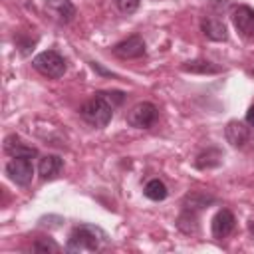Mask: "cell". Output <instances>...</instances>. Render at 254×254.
<instances>
[{"mask_svg": "<svg viewBox=\"0 0 254 254\" xmlns=\"http://www.w3.org/2000/svg\"><path fill=\"white\" fill-rule=\"evenodd\" d=\"M125 93L111 89V91H97L89 101H85L79 109V115L83 117V121H87L93 127H105L111 117L113 111L123 103Z\"/></svg>", "mask_w": 254, "mask_h": 254, "instance_id": "cell-1", "label": "cell"}, {"mask_svg": "<svg viewBox=\"0 0 254 254\" xmlns=\"http://www.w3.org/2000/svg\"><path fill=\"white\" fill-rule=\"evenodd\" d=\"M107 244V234L95 224H79L69 232L67 252H97Z\"/></svg>", "mask_w": 254, "mask_h": 254, "instance_id": "cell-2", "label": "cell"}, {"mask_svg": "<svg viewBox=\"0 0 254 254\" xmlns=\"http://www.w3.org/2000/svg\"><path fill=\"white\" fill-rule=\"evenodd\" d=\"M32 65L34 69H38L42 75L46 77H52V79H58L65 73V60L62 54H58L56 50H46L42 54H38L34 60H32Z\"/></svg>", "mask_w": 254, "mask_h": 254, "instance_id": "cell-3", "label": "cell"}, {"mask_svg": "<svg viewBox=\"0 0 254 254\" xmlns=\"http://www.w3.org/2000/svg\"><path fill=\"white\" fill-rule=\"evenodd\" d=\"M6 175L10 177V181H14L20 187H26L32 183L34 177V165L30 157H12L6 163Z\"/></svg>", "mask_w": 254, "mask_h": 254, "instance_id": "cell-4", "label": "cell"}, {"mask_svg": "<svg viewBox=\"0 0 254 254\" xmlns=\"http://www.w3.org/2000/svg\"><path fill=\"white\" fill-rule=\"evenodd\" d=\"M157 115H159L157 107H155L153 103H149V101H143V103H137V105L129 111L127 123H129L131 127H135V129H149V127L157 121Z\"/></svg>", "mask_w": 254, "mask_h": 254, "instance_id": "cell-5", "label": "cell"}, {"mask_svg": "<svg viewBox=\"0 0 254 254\" xmlns=\"http://www.w3.org/2000/svg\"><path fill=\"white\" fill-rule=\"evenodd\" d=\"M232 24L236 28V32L248 40V42H254V8L250 6H236L232 10Z\"/></svg>", "mask_w": 254, "mask_h": 254, "instance_id": "cell-6", "label": "cell"}, {"mask_svg": "<svg viewBox=\"0 0 254 254\" xmlns=\"http://www.w3.org/2000/svg\"><path fill=\"white\" fill-rule=\"evenodd\" d=\"M111 52L119 58V60H133V58H141V56H145V42H143V38L141 36H129V38H125V40H121V42H117L113 48H111Z\"/></svg>", "mask_w": 254, "mask_h": 254, "instance_id": "cell-7", "label": "cell"}, {"mask_svg": "<svg viewBox=\"0 0 254 254\" xmlns=\"http://www.w3.org/2000/svg\"><path fill=\"white\" fill-rule=\"evenodd\" d=\"M46 12L60 24H69L75 18V6L71 0H46Z\"/></svg>", "mask_w": 254, "mask_h": 254, "instance_id": "cell-8", "label": "cell"}, {"mask_svg": "<svg viewBox=\"0 0 254 254\" xmlns=\"http://www.w3.org/2000/svg\"><path fill=\"white\" fill-rule=\"evenodd\" d=\"M210 226H212V236L218 238V240H222V238H226V236L234 230L236 218H234V214H232L228 208H222V210H218V212L214 214Z\"/></svg>", "mask_w": 254, "mask_h": 254, "instance_id": "cell-9", "label": "cell"}, {"mask_svg": "<svg viewBox=\"0 0 254 254\" xmlns=\"http://www.w3.org/2000/svg\"><path fill=\"white\" fill-rule=\"evenodd\" d=\"M200 30L208 40H214V42H224L228 38L224 22L220 18H216V16H204L200 20Z\"/></svg>", "mask_w": 254, "mask_h": 254, "instance_id": "cell-10", "label": "cell"}, {"mask_svg": "<svg viewBox=\"0 0 254 254\" xmlns=\"http://www.w3.org/2000/svg\"><path fill=\"white\" fill-rule=\"evenodd\" d=\"M4 151L10 155V157H36L38 155V151H36V147H32V145H26L20 137H16V135H10V137H6V143H4Z\"/></svg>", "mask_w": 254, "mask_h": 254, "instance_id": "cell-11", "label": "cell"}, {"mask_svg": "<svg viewBox=\"0 0 254 254\" xmlns=\"http://www.w3.org/2000/svg\"><path fill=\"white\" fill-rule=\"evenodd\" d=\"M226 139L232 147H244L250 139V129L240 121H230L226 125Z\"/></svg>", "mask_w": 254, "mask_h": 254, "instance_id": "cell-12", "label": "cell"}, {"mask_svg": "<svg viewBox=\"0 0 254 254\" xmlns=\"http://www.w3.org/2000/svg\"><path fill=\"white\" fill-rule=\"evenodd\" d=\"M62 167H64L62 157H58V155H44L40 159V163H38V173H40L42 179L48 181V179L58 177L60 171H62Z\"/></svg>", "mask_w": 254, "mask_h": 254, "instance_id": "cell-13", "label": "cell"}, {"mask_svg": "<svg viewBox=\"0 0 254 254\" xmlns=\"http://www.w3.org/2000/svg\"><path fill=\"white\" fill-rule=\"evenodd\" d=\"M145 196L147 198H151V200H165L167 198V194H169V190H167V185L161 181V179H151L147 185H145Z\"/></svg>", "mask_w": 254, "mask_h": 254, "instance_id": "cell-14", "label": "cell"}, {"mask_svg": "<svg viewBox=\"0 0 254 254\" xmlns=\"http://www.w3.org/2000/svg\"><path fill=\"white\" fill-rule=\"evenodd\" d=\"M183 69L185 71H192V73H216V71H220L218 65H214L212 62H206V60L187 62V64H183Z\"/></svg>", "mask_w": 254, "mask_h": 254, "instance_id": "cell-15", "label": "cell"}, {"mask_svg": "<svg viewBox=\"0 0 254 254\" xmlns=\"http://www.w3.org/2000/svg\"><path fill=\"white\" fill-rule=\"evenodd\" d=\"M32 250H34V252H58L60 246H58L52 238H40V240L34 242Z\"/></svg>", "mask_w": 254, "mask_h": 254, "instance_id": "cell-16", "label": "cell"}, {"mask_svg": "<svg viewBox=\"0 0 254 254\" xmlns=\"http://www.w3.org/2000/svg\"><path fill=\"white\" fill-rule=\"evenodd\" d=\"M113 4L117 6V10H119L121 14H127V16H129V14L137 12L141 0H113Z\"/></svg>", "mask_w": 254, "mask_h": 254, "instance_id": "cell-17", "label": "cell"}, {"mask_svg": "<svg viewBox=\"0 0 254 254\" xmlns=\"http://www.w3.org/2000/svg\"><path fill=\"white\" fill-rule=\"evenodd\" d=\"M246 123L250 127H254V105H250V109L246 111Z\"/></svg>", "mask_w": 254, "mask_h": 254, "instance_id": "cell-18", "label": "cell"}, {"mask_svg": "<svg viewBox=\"0 0 254 254\" xmlns=\"http://www.w3.org/2000/svg\"><path fill=\"white\" fill-rule=\"evenodd\" d=\"M248 230H250V232H252V236H254V220L248 224Z\"/></svg>", "mask_w": 254, "mask_h": 254, "instance_id": "cell-19", "label": "cell"}]
</instances>
